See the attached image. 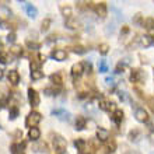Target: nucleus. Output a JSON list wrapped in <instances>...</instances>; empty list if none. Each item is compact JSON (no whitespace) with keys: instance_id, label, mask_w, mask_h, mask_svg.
Here are the masks:
<instances>
[{"instance_id":"1","label":"nucleus","mask_w":154,"mask_h":154,"mask_svg":"<svg viewBox=\"0 0 154 154\" xmlns=\"http://www.w3.org/2000/svg\"><path fill=\"white\" fill-rule=\"evenodd\" d=\"M41 119H42L41 114L32 111V112H29L28 116H27V119H25V126L29 128V129H31V128H37V125L41 122Z\"/></svg>"},{"instance_id":"2","label":"nucleus","mask_w":154,"mask_h":154,"mask_svg":"<svg viewBox=\"0 0 154 154\" xmlns=\"http://www.w3.org/2000/svg\"><path fill=\"white\" fill-rule=\"evenodd\" d=\"M52 115L53 116H56L59 121H63V122H69L70 119H72V115H70L69 111L62 109V108H59V109H53Z\"/></svg>"},{"instance_id":"3","label":"nucleus","mask_w":154,"mask_h":154,"mask_svg":"<svg viewBox=\"0 0 154 154\" xmlns=\"http://www.w3.org/2000/svg\"><path fill=\"white\" fill-rule=\"evenodd\" d=\"M134 118H136V121L144 123V122L149 121V114H147V111L144 108H137L134 111Z\"/></svg>"},{"instance_id":"4","label":"nucleus","mask_w":154,"mask_h":154,"mask_svg":"<svg viewBox=\"0 0 154 154\" xmlns=\"http://www.w3.org/2000/svg\"><path fill=\"white\" fill-rule=\"evenodd\" d=\"M11 10L7 7V6H0V21L4 23V21H7L11 18Z\"/></svg>"},{"instance_id":"5","label":"nucleus","mask_w":154,"mask_h":154,"mask_svg":"<svg viewBox=\"0 0 154 154\" xmlns=\"http://www.w3.org/2000/svg\"><path fill=\"white\" fill-rule=\"evenodd\" d=\"M28 101L32 106H37L39 104V95H38V93L35 90H32V88L28 90Z\"/></svg>"},{"instance_id":"6","label":"nucleus","mask_w":154,"mask_h":154,"mask_svg":"<svg viewBox=\"0 0 154 154\" xmlns=\"http://www.w3.org/2000/svg\"><path fill=\"white\" fill-rule=\"evenodd\" d=\"M52 57L57 62H63V60H66L67 53H66V51H63V49H56V51L52 52Z\"/></svg>"},{"instance_id":"7","label":"nucleus","mask_w":154,"mask_h":154,"mask_svg":"<svg viewBox=\"0 0 154 154\" xmlns=\"http://www.w3.org/2000/svg\"><path fill=\"white\" fill-rule=\"evenodd\" d=\"M97 139L100 142H106L109 139V130L104 129V128H98L97 130Z\"/></svg>"},{"instance_id":"8","label":"nucleus","mask_w":154,"mask_h":154,"mask_svg":"<svg viewBox=\"0 0 154 154\" xmlns=\"http://www.w3.org/2000/svg\"><path fill=\"white\" fill-rule=\"evenodd\" d=\"M8 81L14 85L20 83V74H18L17 70H10V72H8Z\"/></svg>"},{"instance_id":"9","label":"nucleus","mask_w":154,"mask_h":154,"mask_svg":"<svg viewBox=\"0 0 154 154\" xmlns=\"http://www.w3.org/2000/svg\"><path fill=\"white\" fill-rule=\"evenodd\" d=\"M83 72H84V65H83V63H74V65L72 66V74H73L74 77L81 76Z\"/></svg>"},{"instance_id":"10","label":"nucleus","mask_w":154,"mask_h":154,"mask_svg":"<svg viewBox=\"0 0 154 154\" xmlns=\"http://www.w3.org/2000/svg\"><path fill=\"white\" fill-rule=\"evenodd\" d=\"M28 137L29 140H32V142H37L38 139L41 137V130L38 128H31L28 130Z\"/></svg>"},{"instance_id":"11","label":"nucleus","mask_w":154,"mask_h":154,"mask_svg":"<svg viewBox=\"0 0 154 154\" xmlns=\"http://www.w3.org/2000/svg\"><path fill=\"white\" fill-rule=\"evenodd\" d=\"M140 45L144 46V48L151 46V45H154V38L150 37V35H142L140 37Z\"/></svg>"},{"instance_id":"12","label":"nucleus","mask_w":154,"mask_h":154,"mask_svg":"<svg viewBox=\"0 0 154 154\" xmlns=\"http://www.w3.org/2000/svg\"><path fill=\"white\" fill-rule=\"evenodd\" d=\"M24 8H25V11H27V14H28V17H31V18H35V17H37L38 11H37V8L34 7L32 4L27 3V4L24 6Z\"/></svg>"},{"instance_id":"13","label":"nucleus","mask_w":154,"mask_h":154,"mask_svg":"<svg viewBox=\"0 0 154 154\" xmlns=\"http://www.w3.org/2000/svg\"><path fill=\"white\" fill-rule=\"evenodd\" d=\"M55 146H56L59 150H65V149H66L65 139H62L60 136H56V137H55Z\"/></svg>"},{"instance_id":"14","label":"nucleus","mask_w":154,"mask_h":154,"mask_svg":"<svg viewBox=\"0 0 154 154\" xmlns=\"http://www.w3.org/2000/svg\"><path fill=\"white\" fill-rule=\"evenodd\" d=\"M85 128V119L83 116H79L76 121V129L77 130H81Z\"/></svg>"},{"instance_id":"15","label":"nucleus","mask_w":154,"mask_h":154,"mask_svg":"<svg viewBox=\"0 0 154 154\" xmlns=\"http://www.w3.org/2000/svg\"><path fill=\"white\" fill-rule=\"evenodd\" d=\"M122 119H123V112H122L121 109H115L114 111V121L116 122V123H121Z\"/></svg>"},{"instance_id":"16","label":"nucleus","mask_w":154,"mask_h":154,"mask_svg":"<svg viewBox=\"0 0 154 154\" xmlns=\"http://www.w3.org/2000/svg\"><path fill=\"white\" fill-rule=\"evenodd\" d=\"M95 10H97V14H100L101 17H105L106 16V7H105V4H104V3L98 4Z\"/></svg>"},{"instance_id":"17","label":"nucleus","mask_w":154,"mask_h":154,"mask_svg":"<svg viewBox=\"0 0 154 154\" xmlns=\"http://www.w3.org/2000/svg\"><path fill=\"white\" fill-rule=\"evenodd\" d=\"M44 77V72H41L39 69L35 70V72H31V79L32 80H41Z\"/></svg>"},{"instance_id":"18","label":"nucleus","mask_w":154,"mask_h":154,"mask_svg":"<svg viewBox=\"0 0 154 154\" xmlns=\"http://www.w3.org/2000/svg\"><path fill=\"white\" fill-rule=\"evenodd\" d=\"M98 69H100L101 73H106V72H108V65H106V62L105 60H100V63H98Z\"/></svg>"},{"instance_id":"19","label":"nucleus","mask_w":154,"mask_h":154,"mask_svg":"<svg viewBox=\"0 0 154 154\" xmlns=\"http://www.w3.org/2000/svg\"><path fill=\"white\" fill-rule=\"evenodd\" d=\"M51 80H52L53 84H57V85L62 84V77L59 76V74H52V76H51Z\"/></svg>"},{"instance_id":"20","label":"nucleus","mask_w":154,"mask_h":154,"mask_svg":"<svg viewBox=\"0 0 154 154\" xmlns=\"http://www.w3.org/2000/svg\"><path fill=\"white\" fill-rule=\"evenodd\" d=\"M74 146L79 149V150H84V147H85V142L83 140V139H79V140H76L74 142Z\"/></svg>"},{"instance_id":"21","label":"nucleus","mask_w":154,"mask_h":154,"mask_svg":"<svg viewBox=\"0 0 154 154\" xmlns=\"http://www.w3.org/2000/svg\"><path fill=\"white\" fill-rule=\"evenodd\" d=\"M10 51H11V53H14V55H21V53H23V49H21L20 45H13Z\"/></svg>"},{"instance_id":"22","label":"nucleus","mask_w":154,"mask_h":154,"mask_svg":"<svg viewBox=\"0 0 154 154\" xmlns=\"http://www.w3.org/2000/svg\"><path fill=\"white\" fill-rule=\"evenodd\" d=\"M62 14H63L66 18H70V17H72V8L70 7H62Z\"/></svg>"},{"instance_id":"23","label":"nucleus","mask_w":154,"mask_h":154,"mask_svg":"<svg viewBox=\"0 0 154 154\" xmlns=\"http://www.w3.org/2000/svg\"><path fill=\"white\" fill-rule=\"evenodd\" d=\"M108 51H109V45H106V44H101V45H100V52H101L102 55H106V53H108Z\"/></svg>"},{"instance_id":"24","label":"nucleus","mask_w":154,"mask_h":154,"mask_svg":"<svg viewBox=\"0 0 154 154\" xmlns=\"http://www.w3.org/2000/svg\"><path fill=\"white\" fill-rule=\"evenodd\" d=\"M84 109L87 111V112H90V114H95V108H94L93 104H90V102L84 105Z\"/></svg>"},{"instance_id":"25","label":"nucleus","mask_w":154,"mask_h":154,"mask_svg":"<svg viewBox=\"0 0 154 154\" xmlns=\"http://www.w3.org/2000/svg\"><path fill=\"white\" fill-rule=\"evenodd\" d=\"M108 105H109V102H106L105 100H102V98L100 100V108H101V109H104V111L108 109Z\"/></svg>"},{"instance_id":"26","label":"nucleus","mask_w":154,"mask_h":154,"mask_svg":"<svg viewBox=\"0 0 154 154\" xmlns=\"http://www.w3.org/2000/svg\"><path fill=\"white\" fill-rule=\"evenodd\" d=\"M17 115H18V109L17 108H11L10 109V119H16Z\"/></svg>"},{"instance_id":"27","label":"nucleus","mask_w":154,"mask_h":154,"mask_svg":"<svg viewBox=\"0 0 154 154\" xmlns=\"http://www.w3.org/2000/svg\"><path fill=\"white\" fill-rule=\"evenodd\" d=\"M85 128H88V129H93V128H95V122H94L93 119L85 121Z\"/></svg>"},{"instance_id":"28","label":"nucleus","mask_w":154,"mask_h":154,"mask_svg":"<svg viewBox=\"0 0 154 154\" xmlns=\"http://www.w3.org/2000/svg\"><path fill=\"white\" fill-rule=\"evenodd\" d=\"M144 25H146L147 28H154V20H153V18L146 20V21H144Z\"/></svg>"},{"instance_id":"29","label":"nucleus","mask_w":154,"mask_h":154,"mask_svg":"<svg viewBox=\"0 0 154 154\" xmlns=\"http://www.w3.org/2000/svg\"><path fill=\"white\" fill-rule=\"evenodd\" d=\"M114 29H115V23H109V24L106 25V34L114 32Z\"/></svg>"},{"instance_id":"30","label":"nucleus","mask_w":154,"mask_h":154,"mask_svg":"<svg viewBox=\"0 0 154 154\" xmlns=\"http://www.w3.org/2000/svg\"><path fill=\"white\" fill-rule=\"evenodd\" d=\"M49 25H51V20H49V18H46V20L42 23V29H44V31H46V29L49 28Z\"/></svg>"},{"instance_id":"31","label":"nucleus","mask_w":154,"mask_h":154,"mask_svg":"<svg viewBox=\"0 0 154 154\" xmlns=\"http://www.w3.org/2000/svg\"><path fill=\"white\" fill-rule=\"evenodd\" d=\"M105 83L108 85H112V84H114V77H109V76L105 77Z\"/></svg>"},{"instance_id":"32","label":"nucleus","mask_w":154,"mask_h":154,"mask_svg":"<svg viewBox=\"0 0 154 154\" xmlns=\"http://www.w3.org/2000/svg\"><path fill=\"white\" fill-rule=\"evenodd\" d=\"M39 149H44V151H46V146L45 144H39V146L34 147V151H39Z\"/></svg>"},{"instance_id":"33","label":"nucleus","mask_w":154,"mask_h":154,"mask_svg":"<svg viewBox=\"0 0 154 154\" xmlns=\"http://www.w3.org/2000/svg\"><path fill=\"white\" fill-rule=\"evenodd\" d=\"M67 25H69V28H76L74 25H77V23L76 21H73V20H69L67 21Z\"/></svg>"},{"instance_id":"34","label":"nucleus","mask_w":154,"mask_h":154,"mask_svg":"<svg viewBox=\"0 0 154 154\" xmlns=\"http://www.w3.org/2000/svg\"><path fill=\"white\" fill-rule=\"evenodd\" d=\"M7 57H6V56H4V55H0V63H3V65H4V63H7Z\"/></svg>"},{"instance_id":"35","label":"nucleus","mask_w":154,"mask_h":154,"mask_svg":"<svg viewBox=\"0 0 154 154\" xmlns=\"http://www.w3.org/2000/svg\"><path fill=\"white\" fill-rule=\"evenodd\" d=\"M73 51H74V52H76V53H84V49H83V48H80V46H79V48H74Z\"/></svg>"},{"instance_id":"36","label":"nucleus","mask_w":154,"mask_h":154,"mask_svg":"<svg viewBox=\"0 0 154 154\" xmlns=\"http://www.w3.org/2000/svg\"><path fill=\"white\" fill-rule=\"evenodd\" d=\"M14 38H16V37H14V34H10V35L7 37V41H8V42H14Z\"/></svg>"},{"instance_id":"37","label":"nucleus","mask_w":154,"mask_h":154,"mask_svg":"<svg viewBox=\"0 0 154 154\" xmlns=\"http://www.w3.org/2000/svg\"><path fill=\"white\" fill-rule=\"evenodd\" d=\"M28 46H29V48H34V49H38V45L37 44H31V42H28Z\"/></svg>"},{"instance_id":"38","label":"nucleus","mask_w":154,"mask_h":154,"mask_svg":"<svg viewBox=\"0 0 154 154\" xmlns=\"http://www.w3.org/2000/svg\"><path fill=\"white\" fill-rule=\"evenodd\" d=\"M2 77H3V70L0 69V79H2Z\"/></svg>"},{"instance_id":"39","label":"nucleus","mask_w":154,"mask_h":154,"mask_svg":"<svg viewBox=\"0 0 154 154\" xmlns=\"http://www.w3.org/2000/svg\"><path fill=\"white\" fill-rule=\"evenodd\" d=\"M79 154H87V153H83V151H81V153H79Z\"/></svg>"},{"instance_id":"40","label":"nucleus","mask_w":154,"mask_h":154,"mask_svg":"<svg viewBox=\"0 0 154 154\" xmlns=\"http://www.w3.org/2000/svg\"><path fill=\"white\" fill-rule=\"evenodd\" d=\"M60 154H67V153H65V151H63V153H60Z\"/></svg>"},{"instance_id":"41","label":"nucleus","mask_w":154,"mask_h":154,"mask_svg":"<svg viewBox=\"0 0 154 154\" xmlns=\"http://www.w3.org/2000/svg\"><path fill=\"white\" fill-rule=\"evenodd\" d=\"M150 154H154V151H153V153H150Z\"/></svg>"},{"instance_id":"42","label":"nucleus","mask_w":154,"mask_h":154,"mask_svg":"<svg viewBox=\"0 0 154 154\" xmlns=\"http://www.w3.org/2000/svg\"><path fill=\"white\" fill-rule=\"evenodd\" d=\"M0 48H2V44H0Z\"/></svg>"}]
</instances>
